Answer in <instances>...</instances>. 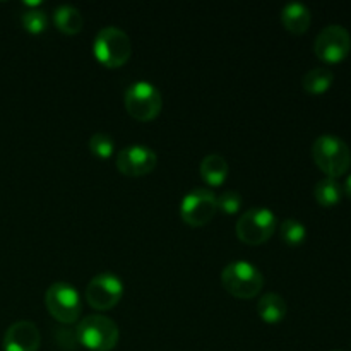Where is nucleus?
<instances>
[{"mask_svg": "<svg viewBox=\"0 0 351 351\" xmlns=\"http://www.w3.org/2000/svg\"><path fill=\"white\" fill-rule=\"evenodd\" d=\"M287 311V302L278 293L263 295L259 298V304H257V312H259L261 319L269 322V324H274V322H280L281 319H285Z\"/></svg>", "mask_w": 351, "mask_h": 351, "instance_id": "nucleus-16", "label": "nucleus"}, {"mask_svg": "<svg viewBox=\"0 0 351 351\" xmlns=\"http://www.w3.org/2000/svg\"><path fill=\"white\" fill-rule=\"evenodd\" d=\"M163 106L161 91L149 81H136L125 91V108L139 122L153 120Z\"/></svg>", "mask_w": 351, "mask_h": 351, "instance_id": "nucleus-6", "label": "nucleus"}, {"mask_svg": "<svg viewBox=\"0 0 351 351\" xmlns=\"http://www.w3.org/2000/svg\"><path fill=\"white\" fill-rule=\"evenodd\" d=\"M280 235L287 245L290 247H298L300 243H304L305 237H307V228L302 221H298L297 218H288L281 223L280 226Z\"/></svg>", "mask_w": 351, "mask_h": 351, "instance_id": "nucleus-19", "label": "nucleus"}, {"mask_svg": "<svg viewBox=\"0 0 351 351\" xmlns=\"http://www.w3.org/2000/svg\"><path fill=\"white\" fill-rule=\"evenodd\" d=\"M312 158L315 165L331 178L341 177L351 167V151L348 144L341 137L332 136V134H324L314 141Z\"/></svg>", "mask_w": 351, "mask_h": 351, "instance_id": "nucleus-1", "label": "nucleus"}, {"mask_svg": "<svg viewBox=\"0 0 351 351\" xmlns=\"http://www.w3.org/2000/svg\"><path fill=\"white\" fill-rule=\"evenodd\" d=\"M23 21V26L26 27L29 33H43L45 27L48 26V16L43 9H27L26 12L21 17Z\"/></svg>", "mask_w": 351, "mask_h": 351, "instance_id": "nucleus-21", "label": "nucleus"}, {"mask_svg": "<svg viewBox=\"0 0 351 351\" xmlns=\"http://www.w3.org/2000/svg\"><path fill=\"white\" fill-rule=\"evenodd\" d=\"M218 202V209L225 215H235L239 213L240 206H242V197L237 191H225L216 197Z\"/></svg>", "mask_w": 351, "mask_h": 351, "instance_id": "nucleus-22", "label": "nucleus"}, {"mask_svg": "<svg viewBox=\"0 0 351 351\" xmlns=\"http://www.w3.org/2000/svg\"><path fill=\"white\" fill-rule=\"evenodd\" d=\"M335 351H343V350H335Z\"/></svg>", "mask_w": 351, "mask_h": 351, "instance_id": "nucleus-24", "label": "nucleus"}, {"mask_svg": "<svg viewBox=\"0 0 351 351\" xmlns=\"http://www.w3.org/2000/svg\"><path fill=\"white\" fill-rule=\"evenodd\" d=\"M156 153L144 144H130L117 154V168L125 177H144L156 168Z\"/></svg>", "mask_w": 351, "mask_h": 351, "instance_id": "nucleus-11", "label": "nucleus"}, {"mask_svg": "<svg viewBox=\"0 0 351 351\" xmlns=\"http://www.w3.org/2000/svg\"><path fill=\"white\" fill-rule=\"evenodd\" d=\"M53 23L62 33L75 34L82 29V14L77 7L62 3L53 10Z\"/></svg>", "mask_w": 351, "mask_h": 351, "instance_id": "nucleus-15", "label": "nucleus"}, {"mask_svg": "<svg viewBox=\"0 0 351 351\" xmlns=\"http://www.w3.org/2000/svg\"><path fill=\"white\" fill-rule=\"evenodd\" d=\"M45 302H47L48 312L62 324L75 322L82 311L77 290L65 281H57V283L50 285L47 295H45Z\"/></svg>", "mask_w": 351, "mask_h": 351, "instance_id": "nucleus-7", "label": "nucleus"}, {"mask_svg": "<svg viewBox=\"0 0 351 351\" xmlns=\"http://www.w3.org/2000/svg\"><path fill=\"white\" fill-rule=\"evenodd\" d=\"M221 283L233 297L254 298L263 290L264 276L259 267L249 261H233L223 269Z\"/></svg>", "mask_w": 351, "mask_h": 351, "instance_id": "nucleus-4", "label": "nucleus"}, {"mask_svg": "<svg viewBox=\"0 0 351 351\" xmlns=\"http://www.w3.org/2000/svg\"><path fill=\"white\" fill-rule=\"evenodd\" d=\"M314 195L315 201L319 202L324 208H332V206L338 204L343 197V189L338 184L336 178L326 177L322 180H319L314 187Z\"/></svg>", "mask_w": 351, "mask_h": 351, "instance_id": "nucleus-18", "label": "nucleus"}, {"mask_svg": "<svg viewBox=\"0 0 351 351\" xmlns=\"http://www.w3.org/2000/svg\"><path fill=\"white\" fill-rule=\"evenodd\" d=\"M88 146H89V151H91L95 156L105 160V158L112 156L113 151H115V141H113V137L110 136V134L96 132L89 137Z\"/></svg>", "mask_w": 351, "mask_h": 351, "instance_id": "nucleus-20", "label": "nucleus"}, {"mask_svg": "<svg viewBox=\"0 0 351 351\" xmlns=\"http://www.w3.org/2000/svg\"><path fill=\"white\" fill-rule=\"evenodd\" d=\"M123 295V283L117 274L99 273L86 287V300L96 311H108L115 307Z\"/></svg>", "mask_w": 351, "mask_h": 351, "instance_id": "nucleus-9", "label": "nucleus"}, {"mask_svg": "<svg viewBox=\"0 0 351 351\" xmlns=\"http://www.w3.org/2000/svg\"><path fill=\"white\" fill-rule=\"evenodd\" d=\"M276 215L264 206L247 209L237 221V235L247 245H261L276 230Z\"/></svg>", "mask_w": 351, "mask_h": 351, "instance_id": "nucleus-5", "label": "nucleus"}, {"mask_svg": "<svg viewBox=\"0 0 351 351\" xmlns=\"http://www.w3.org/2000/svg\"><path fill=\"white\" fill-rule=\"evenodd\" d=\"M345 192H346V195L351 199V175L346 178V182H345Z\"/></svg>", "mask_w": 351, "mask_h": 351, "instance_id": "nucleus-23", "label": "nucleus"}, {"mask_svg": "<svg viewBox=\"0 0 351 351\" xmlns=\"http://www.w3.org/2000/svg\"><path fill=\"white\" fill-rule=\"evenodd\" d=\"M332 81H335V74H332L331 69L314 67L304 75L302 86L308 95H322L331 88Z\"/></svg>", "mask_w": 351, "mask_h": 351, "instance_id": "nucleus-17", "label": "nucleus"}, {"mask_svg": "<svg viewBox=\"0 0 351 351\" xmlns=\"http://www.w3.org/2000/svg\"><path fill=\"white\" fill-rule=\"evenodd\" d=\"M93 51L106 67H120L132 55V41L122 27L105 26L96 33Z\"/></svg>", "mask_w": 351, "mask_h": 351, "instance_id": "nucleus-3", "label": "nucleus"}, {"mask_svg": "<svg viewBox=\"0 0 351 351\" xmlns=\"http://www.w3.org/2000/svg\"><path fill=\"white\" fill-rule=\"evenodd\" d=\"M351 48V36L346 27L339 24H329L317 34L314 43V51L321 60L328 64H336L346 58Z\"/></svg>", "mask_w": 351, "mask_h": 351, "instance_id": "nucleus-10", "label": "nucleus"}, {"mask_svg": "<svg viewBox=\"0 0 351 351\" xmlns=\"http://www.w3.org/2000/svg\"><path fill=\"white\" fill-rule=\"evenodd\" d=\"M40 343V329L31 321L14 322L3 335V351H38Z\"/></svg>", "mask_w": 351, "mask_h": 351, "instance_id": "nucleus-12", "label": "nucleus"}, {"mask_svg": "<svg viewBox=\"0 0 351 351\" xmlns=\"http://www.w3.org/2000/svg\"><path fill=\"white\" fill-rule=\"evenodd\" d=\"M199 171H201V177L204 178V182H208L213 187H218L228 177V163L221 154L211 153L202 158Z\"/></svg>", "mask_w": 351, "mask_h": 351, "instance_id": "nucleus-14", "label": "nucleus"}, {"mask_svg": "<svg viewBox=\"0 0 351 351\" xmlns=\"http://www.w3.org/2000/svg\"><path fill=\"white\" fill-rule=\"evenodd\" d=\"M312 21L311 9L302 2H288L281 9V23L290 33L302 34L308 29Z\"/></svg>", "mask_w": 351, "mask_h": 351, "instance_id": "nucleus-13", "label": "nucleus"}, {"mask_svg": "<svg viewBox=\"0 0 351 351\" xmlns=\"http://www.w3.org/2000/svg\"><path fill=\"white\" fill-rule=\"evenodd\" d=\"M77 343L91 351H112L120 338V329L115 321L106 315H86L75 328Z\"/></svg>", "mask_w": 351, "mask_h": 351, "instance_id": "nucleus-2", "label": "nucleus"}, {"mask_svg": "<svg viewBox=\"0 0 351 351\" xmlns=\"http://www.w3.org/2000/svg\"><path fill=\"white\" fill-rule=\"evenodd\" d=\"M218 211L216 195L208 189H194L182 199L180 216L187 225L204 226L215 218Z\"/></svg>", "mask_w": 351, "mask_h": 351, "instance_id": "nucleus-8", "label": "nucleus"}]
</instances>
